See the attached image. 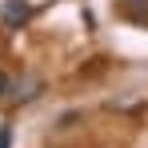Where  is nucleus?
I'll use <instances>...</instances> for the list:
<instances>
[{
  "label": "nucleus",
  "instance_id": "obj_1",
  "mask_svg": "<svg viewBox=\"0 0 148 148\" xmlns=\"http://www.w3.org/2000/svg\"><path fill=\"white\" fill-rule=\"evenodd\" d=\"M32 16V8H28L24 0H4V8H0V20H4V28H20Z\"/></svg>",
  "mask_w": 148,
  "mask_h": 148
},
{
  "label": "nucleus",
  "instance_id": "obj_2",
  "mask_svg": "<svg viewBox=\"0 0 148 148\" xmlns=\"http://www.w3.org/2000/svg\"><path fill=\"white\" fill-rule=\"evenodd\" d=\"M0 148H12V132L8 128H0Z\"/></svg>",
  "mask_w": 148,
  "mask_h": 148
},
{
  "label": "nucleus",
  "instance_id": "obj_3",
  "mask_svg": "<svg viewBox=\"0 0 148 148\" xmlns=\"http://www.w3.org/2000/svg\"><path fill=\"white\" fill-rule=\"evenodd\" d=\"M8 88H12V80H8V76L0 72V96H4V92H8Z\"/></svg>",
  "mask_w": 148,
  "mask_h": 148
}]
</instances>
